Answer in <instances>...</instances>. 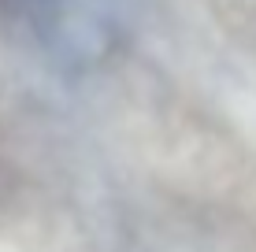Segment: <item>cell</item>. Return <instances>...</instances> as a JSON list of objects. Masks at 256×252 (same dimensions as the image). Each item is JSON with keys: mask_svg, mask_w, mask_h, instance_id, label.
<instances>
[]
</instances>
